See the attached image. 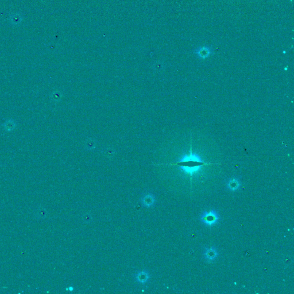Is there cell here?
<instances>
[{"instance_id":"obj_1","label":"cell","mask_w":294,"mask_h":294,"mask_svg":"<svg viewBox=\"0 0 294 294\" xmlns=\"http://www.w3.org/2000/svg\"><path fill=\"white\" fill-rule=\"evenodd\" d=\"M180 163L182 164L180 167L184 172L192 175L201 168L203 160L198 155L191 154L183 156Z\"/></svg>"},{"instance_id":"obj_2","label":"cell","mask_w":294,"mask_h":294,"mask_svg":"<svg viewBox=\"0 0 294 294\" xmlns=\"http://www.w3.org/2000/svg\"><path fill=\"white\" fill-rule=\"evenodd\" d=\"M219 217L217 212L210 211L206 212L202 215L201 217L202 221L207 225L211 226L215 224L218 220Z\"/></svg>"},{"instance_id":"obj_3","label":"cell","mask_w":294,"mask_h":294,"mask_svg":"<svg viewBox=\"0 0 294 294\" xmlns=\"http://www.w3.org/2000/svg\"><path fill=\"white\" fill-rule=\"evenodd\" d=\"M211 51L208 47H202L195 51V54L202 59H206L211 54Z\"/></svg>"},{"instance_id":"obj_4","label":"cell","mask_w":294,"mask_h":294,"mask_svg":"<svg viewBox=\"0 0 294 294\" xmlns=\"http://www.w3.org/2000/svg\"><path fill=\"white\" fill-rule=\"evenodd\" d=\"M217 256L216 249L214 248H209L204 252V257L207 260H213Z\"/></svg>"},{"instance_id":"obj_5","label":"cell","mask_w":294,"mask_h":294,"mask_svg":"<svg viewBox=\"0 0 294 294\" xmlns=\"http://www.w3.org/2000/svg\"><path fill=\"white\" fill-rule=\"evenodd\" d=\"M16 124L15 121L12 119H9L5 122L3 124V127L7 132H11L16 128Z\"/></svg>"},{"instance_id":"obj_6","label":"cell","mask_w":294,"mask_h":294,"mask_svg":"<svg viewBox=\"0 0 294 294\" xmlns=\"http://www.w3.org/2000/svg\"><path fill=\"white\" fill-rule=\"evenodd\" d=\"M22 20V17L19 13L13 14L10 17V23L13 25H18L21 23Z\"/></svg>"},{"instance_id":"obj_7","label":"cell","mask_w":294,"mask_h":294,"mask_svg":"<svg viewBox=\"0 0 294 294\" xmlns=\"http://www.w3.org/2000/svg\"><path fill=\"white\" fill-rule=\"evenodd\" d=\"M239 186V183L237 179H233L230 180L228 183V187L230 190L232 191H235L237 190Z\"/></svg>"},{"instance_id":"obj_8","label":"cell","mask_w":294,"mask_h":294,"mask_svg":"<svg viewBox=\"0 0 294 294\" xmlns=\"http://www.w3.org/2000/svg\"><path fill=\"white\" fill-rule=\"evenodd\" d=\"M143 203L146 206H151L154 203V198L152 195H148L144 198Z\"/></svg>"},{"instance_id":"obj_9","label":"cell","mask_w":294,"mask_h":294,"mask_svg":"<svg viewBox=\"0 0 294 294\" xmlns=\"http://www.w3.org/2000/svg\"><path fill=\"white\" fill-rule=\"evenodd\" d=\"M148 279V275L146 272H141L139 273L137 276V279L140 283H144Z\"/></svg>"},{"instance_id":"obj_10","label":"cell","mask_w":294,"mask_h":294,"mask_svg":"<svg viewBox=\"0 0 294 294\" xmlns=\"http://www.w3.org/2000/svg\"><path fill=\"white\" fill-rule=\"evenodd\" d=\"M287 68H288V67H285V70H287Z\"/></svg>"},{"instance_id":"obj_11","label":"cell","mask_w":294,"mask_h":294,"mask_svg":"<svg viewBox=\"0 0 294 294\" xmlns=\"http://www.w3.org/2000/svg\"><path fill=\"white\" fill-rule=\"evenodd\" d=\"M0 166H1V164H0Z\"/></svg>"}]
</instances>
